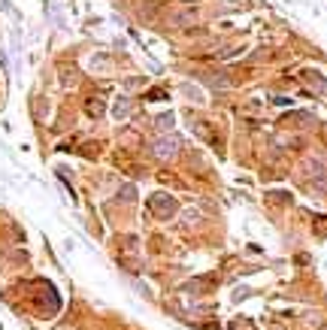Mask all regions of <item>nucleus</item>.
<instances>
[{
  "label": "nucleus",
  "mask_w": 327,
  "mask_h": 330,
  "mask_svg": "<svg viewBox=\"0 0 327 330\" xmlns=\"http://www.w3.org/2000/svg\"><path fill=\"white\" fill-rule=\"evenodd\" d=\"M149 209H152L158 218H163V221H167V218H173V215H176L179 203L170 197V194H155V197L149 200Z\"/></svg>",
  "instance_id": "nucleus-1"
},
{
  "label": "nucleus",
  "mask_w": 327,
  "mask_h": 330,
  "mask_svg": "<svg viewBox=\"0 0 327 330\" xmlns=\"http://www.w3.org/2000/svg\"><path fill=\"white\" fill-rule=\"evenodd\" d=\"M133 197H136V188H133V185H125V188L118 191V200H125V203H128V200H133Z\"/></svg>",
  "instance_id": "nucleus-4"
},
{
  "label": "nucleus",
  "mask_w": 327,
  "mask_h": 330,
  "mask_svg": "<svg viewBox=\"0 0 327 330\" xmlns=\"http://www.w3.org/2000/svg\"><path fill=\"white\" fill-rule=\"evenodd\" d=\"M176 152H179V136H163V139H158V142L152 146V155L161 158V161H170Z\"/></svg>",
  "instance_id": "nucleus-2"
},
{
  "label": "nucleus",
  "mask_w": 327,
  "mask_h": 330,
  "mask_svg": "<svg viewBox=\"0 0 327 330\" xmlns=\"http://www.w3.org/2000/svg\"><path fill=\"white\" fill-rule=\"evenodd\" d=\"M85 109H88V115H94V118H97V115H103V103H100L97 97L88 100V103H85Z\"/></svg>",
  "instance_id": "nucleus-3"
},
{
  "label": "nucleus",
  "mask_w": 327,
  "mask_h": 330,
  "mask_svg": "<svg viewBox=\"0 0 327 330\" xmlns=\"http://www.w3.org/2000/svg\"><path fill=\"white\" fill-rule=\"evenodd\" d=\"M170 125H173V115H170V112L158 118V128H163V131H170Z\"/></svg>",
  "instance_id": "nucleus-5"
},
{
  "label": "nucleus",
  "mask_w": 327,
  "mask_h": 330,
  "mask_svg": "<svg viewBox=\"0 0 327 330\" xmlns=\"http://www.w3.org/2000/svg\"><path fill=\"white\" fill-rule=\"evenodd\" d=\"M125 112H128V103H125V100H121V103H118V106H115V115H118V118H121V115H125Z\"/></svg>",
  "instance_id": "nucleus-6"
}]
</instances>
